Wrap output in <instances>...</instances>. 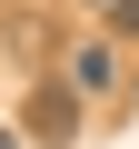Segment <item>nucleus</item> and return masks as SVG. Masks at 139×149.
<instances>
[{
    "instance_id": "1",
    "label": "nucleus",
    "mask_w": 139,
    "mask_h": 149,
    "mask_svg": "<svg viewBox=\"0 0 139 149\" xmlns=\"http://www.w3.org/2000/svg\"><path fill=\"white\" fill-rule=\"evenodd\" d=\"M30 129H40V149H70V139H80V90H70V80L30 90Z\"/></svg>"
},
{
    "instance_id": "2",
    "label": "nucleus",
    "mask_w": 139,
    "mask_h": 149,
    "mask_svg": "<svg viewBox=\"0 0 139 149\" xmlns=\"http://www.w3.org/2000/svg\"><path fill=\"white\" fill-rule=\"evenodd\" d=\"M119 80V50L109 40H80V50H70V90H109Z\"/></svg>"
},
{
    "instance_id": "3",
    "label": "nucleus",
    "mask_w": 139,
    "mask_h": 149,
    "mask_svg": "<svg viewBox=\"0 0 139 149\" xmlns=\"http://www.w3.org/2000/svg\"><path fill=\"white\" fill-rule=\"evenodd\" d=\"M109 10H119V30H139V0H109Z\"/></svg>"
},
{
    "instance_id": "4",
    "label": "nucleus",
    "mask_w": 139,
    "mask_h": 149,
    "mask_svg": "<svg viewBox=\"0 0 139 149\" xmlns=\"http://www.w3.org/2000/svg\"><path fill=\"white\" fill-rule=\"evenodd\" d=\"M0 149H20V129H10V119H0Z\"/></svg>"
},
{
    "instance_id": "5",
    "label": "nucleus",
    "mask_w": 139,
    "mask_h": 149,
    "mask_svg": "<svg viewBox=\"0 0 139 149\" xmlns=\"http://www.w3.org/2000/svg\"><path fill=\"white\" fill-rule=\"evenodd\" d=\"M90 10H109V0H90Z\"/></svg>"
},
{
    "instance_id": "6",
    "label": "nucleus",
    "mask_w": 139,
    "mask_h": 149,
    "mask_svg": "<svg viewBox=\"0 0 139 149\" xmlns=\"http://www.w3.org/2000/svg\"><path fill=\"white\" fill-rule=\"evenodd\" d=\"M129 90H139V80H129Z\"/></svg>"
}]
</instances>
